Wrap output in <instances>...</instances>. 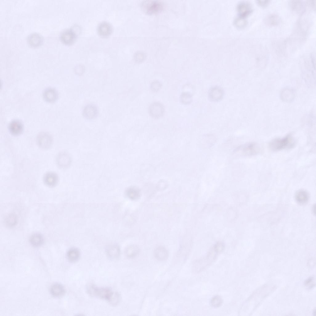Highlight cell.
Listing matches in <instances>:
<instances>
[{
	"mask_svg": "<svg viewBox=\"0 0 316 316\" xmlns=\"http://www.w3.org/2000/svg\"><path fill=\"white\" fill-rule=\"evenodd\" d=\"M295 140L290 134L282 137L272 139L269 143L270 149L277 151L293 148L295 145Z\"/></svg>",
	"mask_w": 316,
	"mask_h": 316,
	"instance_id": "6da1fadb",
	"label": "cell"
},
{
	"mask_svg": "<svg viewBox=\"0 0 316 316\" xmlns=\"http://www.w3.org/2000/svg\"><path fill=\"white\" fill-rule=\"evenodd\" d=\"M86 291L90 296L105 300L108 301L114 292L108 287H99L93 284L88 285Z\"/></svg>",
	"mask_w": 316,
	"mask_h": 316,
	"instance_id": "7a4b0ae2",
	"label": "cell"
},
{
	"mask_svg": "<svg viewBox=\"0 0 316 316\" xmlns=\"http://www.w3.org/2000/svg\"><path fill=\"white\" fill-rule=\"evenodd\" d=\"M260 150V147L258 143L250 142L238 147L234 151V153L240 156H250L257 154Z\"/></svg>",
	"mask_w": 316,
	"mask_h": 316,
	"instance_id": "3957f363",
	"label": "cell"
},
{
	"mask_svg": "<svg viewBox=\"0 0 316 316\" xmlns=\"http://www.w3.org/2000/svg\"><path fill=\"white\" fill-rule=\"evenodd\" d=\"M164 112V108L162 104L158 102L152 103L148 108V112L152 118H158L163 116Z\"/></svg>",
	"mask_w": 316,
	"mask_h": 316,
	"instance_id": "277c9868",
	"label": "cell"
},
{
	"mask_svg": "<svg viewBox=\"0 0 316 316\" xmlns=\"http://www.w3.org/2000/svg\"><path fill=\"white\" fill-rule=\"evenodd\" d=\"M223 95V90L218 86H213L211 88L209 91V99L213 102L219 101L222 98Z\"/></svg>",
	"mask_w": 316,
	"mask_h": 316,
	"instance_id": "5b68a950",
	"label": "cell"
},
{
	"mask_svg": "<svg viewBox=\"0 0 316 316\" xmlns=\"http://www.w3.org/2000/svg\"><path fill=\"white\" fill-rule=\"evenodd\" d=\"M76 37V33L72 29H67L63 31L60 35V39L61 41L66 44H72L74 41Z\"/></svg>",
	"mask_w": 316,
	"mask_h": 316,
	"instance_id": "8992f818",
	"label": "cell"
},
{
	"mask_svg": "<svg viewBox=\"0 0 316 316\" xmlns=\"http://www.w3.org/2000/svg\"><path fill=\"white\" fill-rule=\"evenodd\" d=\"M98 109L97 107L93 104L86 105L83 110V115L84 118L88 120L95 118L98 115Z\"/></svg>",
	"mask_w": 316,
	"mask_h": 316,
	"instance_id": "52a82bcc",
	"label": "cell"
},
{
	"mask_svg": "<svg viewBox=\"0 0 316 316\" xmlns=\"http://www.w3.org/2000/svg\"><path fill=\"white\" fill-rule=\"evenodd\" d=\"M106 253L110 259L112 260L117 259L120 255V249L117 244H110L107 247Z\"/></svg>",
	"mask_w": 316,
	"mask_h": 316,
	"instance_id": "ba28073f",
	"label": "cell"
},
{
	"mask_svg": "<svg viewBox=\"0 0 316 316\" xmlns=\"http://www.w3.org/2000/svg\"><path fill=\"white\" fill-rule=\"evenodd\" d=\"M264 21L265 24L268 26H275L279 24L281 21V19L277 14L275 13H272L268 15L265 17Z\"/></svg>",
	"mask_w": 316,
	"mask_h": 316,
	"instance_id": "9c48e42d",
	"label": "cell"
},
{
	"mask_svg": "<svg viewBox=\"0 0 316 316\" xmlns=\"http://www.w3.org/2000/svg\"><path fill=\"white\" fill-rule=\"evenodd\" d=\"M39 145L43 148H47L51 145L52 139L51 136L46 133H42L38 135L37 139Z\"/></svg>",
	"mask_w": 316,
	"mask_h": 316,
	"instance_id": "30bf717a",
	"label": "cell"
},
{
	"mask_svg": "<svg viewBox=\"0 0 316 316\" xmlns=\"http://www.w3.org/2000/svg\"><path fill=\"white\" fill-rule=\"evenodd\" d=\"M111 25L107 22L104 21L100 23L98 27V33L103 36H106L110 35L112 32Z\"/></svg>",
	"mask_w": 316,
	"mask_h": 316,
	"instance_id": "8fae6325",
	"label": "cell"
},
{
	"mask_svg": "<svg viewBox=\"0 0 316 316\" xmlns=\"http://www.w3.org/2000/svg\"><path fill=\"white\" fill-rule=\"evenodd\" d=\"M9 129L11 133L17 135L20 134L23 130V126L21 122L18 120L12 121L10 123Z\"/></svg>",
	"mask_w": 316,
	"mask_h": 316,
	"instance_id": "7c38bea8",
	"label": "cell"
},
{
	"mask_svg": "<svg viewBox=\"0 0 316 316\" xmlns=\"http://www.w3.org/2000/svg\"><path fill=\"white\" fill-rule=\"evenodd\" d=\"M27 41L30 46L33 47H36L42 44L43 39L40 35L37 33H33L28 36Z\"/></svg>",
	"mask_w": 316,
	"mask_h": 316,
	"instance_id": "4fadbf2b",
	"label": "cell"
},
{
	"mask_svg": "<svg viewBox=\"0 0 316 316\" xmlns=\"http://www.w3.org/2000/svg\"><path fill=\"white\" fill-rule=\"evenodd\" d=\"M50 292L53 296L59 297L64 295L65 292V289L62 285L56 283L51 286L50 288Z\"/></svg>",
	"mask_w": 316,
	"mask_h": 316,
	"instance_id": "5bb4252c",
	"label": "cell"
},
{
	"mask_svg": "<svg viewBox=\"0 0 316 316\" xmlns=\"http://www.w3.org/2000/svg\"><path fill=\"white\" fill-rule=\"evenodd\" d=\"M80 257V252L78 249L72 247L69 249L67 253V259L70 262L75 263L77 261Z\"/></svg>",
	"mask_w": 316,
	"mask_h": 316,
	"instance_id": "9a60e30c",
	"label": "cell"
},
{
	"mask_svg": "<svg viewBox=\"0 0 316 316\" xmlns=\"http://www.w3.org/2000/svg\"><path fill=\"white\" fill-rule=\"evenodd\" d=\"M154 255L156 258L158 260H163L167 259L168 253L167 250L165 247L159 246L155 249Z\"/></svg>",
	"mask_w": 316,
	"mask_h": 316,
	"instance_id": "2e32d148",
	"label": "cell"
},
{
	"mask_svg": "<svg viewBox=\"0 0 316 316\" xmlns=\"http://www.w3.org/2000/svg\"><path fill=\"white\" fill-rule=\"evenodd\" d=\"M308 193L304 190H300L297 191L295 194V198L299 204H304L307 203L309 200Z\"/></svg>",
	"mask_w": 316,
	"mask_h": 316,
	"instance_id": "e0dca14e",
	"label": "cell"
},
{
	"mask_svg": "<svg viewBox=\"0 0 316 316\" xmlns=\"http://www.w3.org/2000/svg\"><path fill=\"white\" fill-rule=\"evenodd\" d=\"M44 99L48 102H55L57 98L56 92L54 89L49 88L46 89L43 94Z\"/></svg>",
	"mask_w": 316,
	"mask_h": 316,
	"instance_id": "ac0fdd59",
	"label": "cell"
},
{
	"mask_svg": "<svg viewBox=\"0 0 316 316\" xmlns=\"http://www.w3.org/2000/svg\"><path fill=\"white\" fill-rule=\"evenodd\" d=\"M44 180L45 184L47 185L53 186L56 184L58 181V177L55 173H49L44 176Z\"/></svg>",
	"mask_w": 316,
	"mask_h": 316,
	"instance_id": "d6986e66",
	"label": "cell"
},
{
	"mask_svg": "<svg viewBox=\"0 0 316 316\" xmlns=\"http://www.w3.org/2000/svg\"><path fill=\"white\" fill-rule=\"evenodd\" d=\"M29 241L33 246L39 247L41 246L43 243L44 239L42 235L38 233L32 234L30 237Z\"/></svg>",
	"mask_w": 316,
	"mask_h": 316,
	"instance_id": "ffe728a7",
	"label": "cell"
},
{
	"mask_svg": "<svg viewBox=\"0 0 316 316\" xmlns=\"http://www.w3.org/2000/svg\"><path fill=\"white\" fill-rule=\"evenodd\" d=\"M126 194L128 198L132 200L138 199L140 196L139 191L137 189L133 187L128 188L126 190Z\"/></svg>",
	"mask_w": 316,
	"mask_h": 316,
	"instance_id": "44dd1931",
	"label": "cell"
},
{
	"mask_svg": "<svg viewBox=\"0 0 316 316\" xmlns=\"http://www.w3.org/2000/svg\"><path fill=\"white\" fill-rule=\"evenodd\" d=\"M139 249L135 245H131L128 247L126 249L125 254L126 256L129 258L135 257L138 254Z\"/></svg>",
	"mask_w": 316,
	"mask_h": 316,
	"instance_id": "7402d4cb",
	"label": "cell"
},
{
	"mask_svg": "<svg viewBox=\"0 0 316 316\" xmlns=\"http://www.w3.org/2000/svg\"><path fill=\"white\" fill-rule=\"evenodd\" d=\"M291 9L295 12H300L303 8V3L300 0H291L289 3Z\"/></svg>",
	"mask_w": 316,
	"mask_h": 316,
	"instance_id": "603a6c76",
	"label": "cell"
},
{
	"mask_svg": "<svg viewBox=\"0 0 316 316\" xmlns=\"http://www.w3.org/2000/svg\"><path fill=\"white\" fill-rule=\"evenodd\" d=\"M180 100L181 102L184 104H189L192 102V96L189 92H183L180 96Z\"/></svg>",
	"mask_w": 316,
	"mask_h": 316,
	"instance_id": "cb8c5ba5",
	"label": "cell"
},
{
	"mask_svg": "<svg viewBox=\"0 0 316 316\" xmlns=\"http://www.w3.org/2000/svg\"><path fill=\"white\" fill-rule=\"evenodd\" d=\"M223 302L222 298L219 295L214 296L211 299L210 303L211 306L214 308H218L220 307Z\"/></svg>",
	"mask_w": 316,
	"mask_h": 316,
	"instance_id": "d4e9b609",
	"label": "cell"
},
{
	"mask_svg": "<svg viewBox=\"0 0 316 316\" xmlns=\"http://www.w3.org/2000/svg\"><path fill=\"white\" fill-rule=\"evenodd\" d=\"M121 298L120 294L117 292H114L113 294L108 302L112 306H115L119 303Z\"/></svg>",
	"mask_w": 316,
	"mask_h": 316,
	"instance_id": "484cf974",
	"label": "cell"
},
{
	"mask_svg": "<svg viewBox=\"0 0 316 316\" xmlns=\"http://www.w3.org/2000/svg\"><path fill=\"white\" fill-rule=\"evenodd\" d=\"M147 10H149L150 12H156L158 10H159L160 9L161 7V5L160 3L159 2H148L147 3Z\"/></svg>",
	"mask_w": 316,
	"mask_h": 316,
	"instance_id": "4316f807",
	"label": "cell"
},
{
	"mask_svg": "<svg viewBox=\"0 0 316 316\" xmlns=\"http://www.w3.org/2000/svg\"><path fill=\"white\" fill-rule=\"evenodd\" d=\"M162 86L161 83L159 81L155 80L151 83L150 88L152 92H156L159 91L161 88Z\"/></svg>",
	"mask_w": 316,
	"mask_h": 316,
	"instance_id": "83f0119b",
	"label": "cell"
},
{
	"mask_svg": "<svg viewBox=\"0 0 316 316\" xmlns=\"http://www.w3.org/2000/svg\"><path fill=\"white\" fill-rule=\"evenodd\" d=\"M57 161L59 164L61 166L66 165L65 163L69 161L68 156L64 154H62L59 155L57 158Z\"/></svg>",
	"mask_w": 316,
	"mask_h": 316,
	"instance_id": "f1b7e54d",
	"label": "cell"
},
{
	"mask_svg": "<svg viewBox=\"0 0 316 316\" xmlns=\"http://www.w3.org/2000/svg\"><path fill=\"white\" fill-rule=\"evenodd\" d=\"M270 1L269 0H258L256 1L258 5L263 7L267 6L269 4Z\"/></svg>",
	"mask_w": 316,
	"mask_h": 316,
	"instance_id": "f546056e",
	"label": "cell"
},
{
	"mask_svg": "<svg viewBox=\"0 0 316 316\" xmlns=\"http://www.w3.org/2000/svg\"><path fill=\"white\" fill-rule=\"evenodd\" d=\"M83 70L82 68L81 67H77L76 69V73L78 74L81 75L83 73Z\"/></svg>",
	"mask_w": 316,
	"mask_h": 316,
	"instance_id": "4dcf8cb0",
	"label": "cell"
},
{
	"mask_svg": "<svg viewBox=\"0 0 316 316\" xmlns=\"http://www.w3.org/2000/svg\"><path fill=\"white\" fill-rule=\"evenodd\" d=\"M314 278L312 277H310L307 279L305 282V284L306 285H308L312 282L313 281Z\"/></svg>",
	"mask_w": 316,
	"mask_h": 316,
	"instance_id": "1f68e13d",
	"label": "cell"
}]
</instances>
